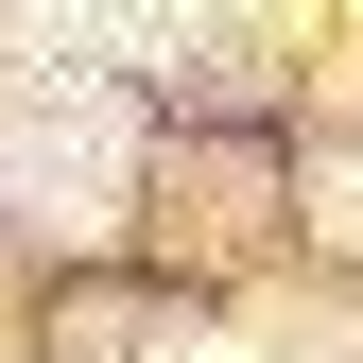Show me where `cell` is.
Here are the masks:
<instances>
[{
	"label": "cell",
	"mask_w": 363,
	"mask_h": 363,
	"mask_svg": "<svg viewBox=\"0 0 363 363\" xmlns=\"http://www.w3.org/2000/svg\"><path fill=\"white\" fill-rule=\"evenodd\" d=\"M0 208H35V225H104L121 208V104L104 86H18L0 104Z\"/></svg>",
	"instance_id": "6da1fadb"
}]
</instances>
